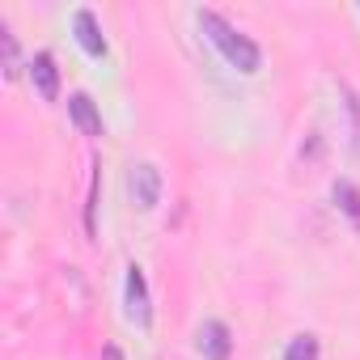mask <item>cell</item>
Masks as SVG:
<instances>
[{"instance_id":"8fae6325","label":"cell","mask_w":360,"mask_h":360,"mask_svg":"<svg viewBox=\"0 0 360 360\" xmlns=\"http://www.w3.org/2000/svg\"><path fill=\"white\" fill-rule=\"evenodd\" d=\"M94 212H98V169L89 178V195H85V233L94 238Z\"/></svg>"},{"instance_id":"5b68a950","label":"cell","mask_w":360,"mask_h":360,"mask_svg":"<svg viewBox=\"0 0 360 360\" xmlns=\"http://www.w3.org/2000/svg\"><path fill=\"white\" fill-rule=\"evenodd\" d=\"M200 352H204L208 360H229V356H233L229 326H225V322H204V326H200Z\"/></svg>"},{"instance_id":"8992f818","label":"cell","mask_w":360,"mask_h":360,"mask_svg":"<svg viewBox=\"0 0 360 360\" xmlns=\"http://www.w3.org/2000/svg\"><path fill=\"white\" fill-rule=\"evenodd\" d=\"M72 26H77V43H81L94 60H102V56H106V39H102V30H98V18H94L89 9H77Z\"/></svg>"},{"instance_id":"ba28073f","label":"cell","mask_w":360,"mask_h":360,"mask_svg":"<svg viewBox=\"0 0 360 360\" xmlns=\"http://www.w3.org/2000/svg\"><path fill=\"white\" fill-rule=\"evenodd\" d=\"M284 360H322V347H318V335H297L288 347H284Z\"/></svg>"},{"instance_id":"277c9868","label":"cell","mask_w":360,"mask_h":360,"mask_svg":"<svg viewBox=\"0 0 360 360\" xmlns=\"http://www.w3.org/2000/svg\"><path fill=\"white\" fill-rule=\"evenodd\" d=\"M30 81H34V89H39L43 102H56L60 98V68H56V56L51 51H39L30 60Z\"/></svg>"},{"instance_id":"52a82bcc","label":"cell","mask_w":360,"mask_h":360,"mask_svg":"<svg viewBox=\"0 0 360 360\" xmlns=\"http://www.w3.org/2000/svg\"><path fill=\"white\" fill-rule=\"evenodd\" d=\"M68 115H72V123H77L85 136H102V115H98V106H94L89 94H72V98H68Z\"/></svg>"},{"instance_id":"3957f363","label":"cell","mask_w":360,"mask_h":360,"mask_svg":"<svg viewBox=\"0 0 360 360\" xmlns=\"http://www.w3.org/2000/svg\"><path fill=\"white\" fill-rule=\"evenodd\" d=\"M127 318L136 326H148L153 322V305H148V280H144V267H127Z\"/></svg>"},{"instance_id":"7a4b0ae2","label":"cell","mask_w":360,"mask_h":360,"mask_svg":"<svg viewBox=\"0 0 360 360\" xmlns=\"http://www.w3.org/2000/svg\"><path fill=\"white\" fill-rule=\"evenodd\" d=\"M127 187H131V200H136V208L153 212V208L161 204V169H157L153 161H140V165H131Z\"/></svg>"},{"instance_id":"7c38bea8","label":"cell","mask_w":360,"mask_h":360,"mask_svg":"<svg viewBox=\"0 0 360 360\" xmlns=\"http://www.w3.org/2000/svg\"><path fill=\"white\" fill-rule=\"evenodd\" d=\"M106 360H119V347H106Z\"/></svg>"},{"instance_id":"6da1fadb","label":"cell","mask_w":360,"mask_h":360,"mask_svg":"<svg viewBox=\"0 0 360 360\" xmlns=\"http://www.w3.org/2000/svg\"><path fill=\"white\" fill-rule=\"evenodd\" d=\"M200 30L212 39V47L225 56V64H229V68H238V72H246V77L263 68V51L255 47V39H246L238 26H229L221 13L200 9Z\"/></svg>"},{"instance_id":"30bf717a","label":"cell","mask_w":360,"mask_h":360,"mask_svg":"<svg viewBox=\"0 0 360 360\" xmlns=\"http://www.w3.org/2000/svg\"><path fill=\"white\" fill-rule=\"evenodd\" d=\"M0 51H5V77L13 81L18 77V39L9 26H0Z\"/></svg>"},{"instance_id":"9c48e42d","label":"cell","mask_w":360,"mask_h":360,"mask_svg":"<svg viewBox=\"0 0 360 360\" xmlns=\"http://www.w3.org/2000/svg\"><path fill=\"white\" fill-rule=\"evenodd\" d=\"M335 204L352 217V225L360 229V191L352 187V183H335Z\"/></svg>"}]
</instances>
